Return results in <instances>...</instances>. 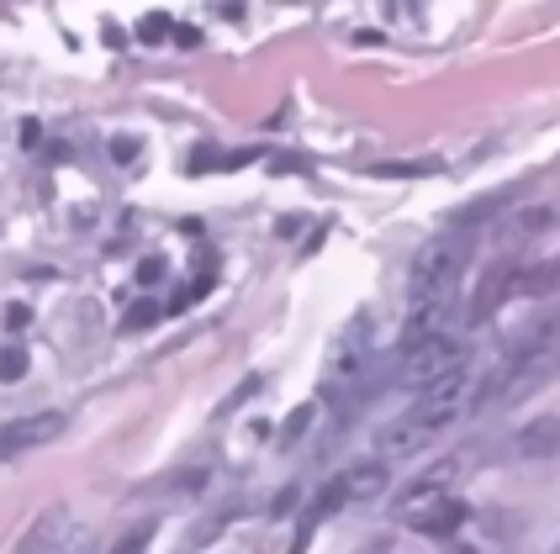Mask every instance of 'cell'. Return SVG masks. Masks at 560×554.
I'll use <instances>...</instances> for the list:
<instances>
[{"instance_id":"obj_12","label":"cell","mask_w":560,"mask_h":554,"mask_svg":"<svg viewBox=\"0 0 560 554\" xmlns=\"http://www.w3.org/2000/svg\"><path fill=\"white\" fill-rule=\"evenodd\" d=\"M560 291V254L556 259H534V264H524V275H518V296L524 302H534V296H556Z\"/></svg>"},{"instance_id":"obj_13","label":"cell","mask_w":560,"mask_h":554,"mask_svg":"<svg viewBox=\"0 0 560 554\" xmlns=\"http://www.w3.org/2000/svg\"><path fill=\"white\" fill-rule=\"evenodd\" d=\"M154 533H159V523H154V518H143V523H132L122 539L112 544V554H143L149 544H154Z\"/></svg>"},{"instance_id":"obj_15","label":"cell","mask_w":560,"mask_h":554,"mask_svg":"<svg viewBox=\"0 0 560 554\" xmlns=\"http://www.w3.org/2000/svg\"><path fill=\"white\" fill-rule=\"evenodd\" d=\"M238 169V164H249V154H218V149H196V158H190V175H201V169Z\"/></svg>"},{"instance_id":"obj_9","label":"cell","mask_w":560,"mask_h":554,"mask_svg":"<svg viewBox=\"0 0 560 554\" xmlns=\"http://www.w3.org/2000/svg\"><path fill=\"white\" fill-rule=\"evenodd\" d=\"M339 486L349 502H375L392 486V464L386 460H354L349 470H339Z\"/></svg>"},{"instance_id":"obj_6","label":"cell","mask_w":560,"mask_h":554,"mask_svg":"<svg viewBox=\"0 0 560 554\" xmlns=\"http://www.w3.org/2000/svg\"><path fill=\"white\" fill-rule=\"evenodd\" d=\"M470 512L460 496H444V502H434V507H423V512H412V518H402V528H412V533H423V539H460L470 528Z\"/></svg>"},{"instance_id":"obj_7","label":"cell","mask_w":560,"mask_h":554,"mask_svg":"<svg viewBox=\"0 0 560 554\" xmlns=\"http://www.w3.org/2000/svg\"><path fill=\"white\" fill-rule=\"evenodd\" d=\"M59 433H63V412H32V417L5 423V460L11 455H27L37 444H54Z\"/></svg>"},{"instance_id":"obj_5","label":"cell","mask_w":560,"mask_h":554,"mask_svg":"<svg viewBox=\"0 0 560 554\" xmlns=\"http://www.w3.org/2000/svg\"><path fill=\"white\" fill-rule=\"evenodd\" d=\"M444 496H455V460L434 464V470H423V475H412L402 492H397V518H412V512H423V507H434Z\"/></svg>"},{"instance_id":"obj_18","label":"cell","mask_w":560,"mask_h":554,"mask_svg":"<svg viewBox=\"0 0 560 554\" xmlns=\"http://www.w3.org/2000/svg\"><path fill=\"white\" fill-rule=\"evenodd\" d=\"M63 554H95V528L74 523V533H69V544H63Z\"/></svg>"},{"instance_id":"obj_19","label":"cell","mask_w":560,"mask_h":554,"mask_svg":"<svg viewBox=\"0 0 560 554\" xmlns=\"http://www.w3.org/2000/svg\"><path fill=\"white\" fill-rule=\"evenodd\" d=\"M16 328H27V307H22V302L5 307V333H16Z\"/></svg>"},{"instance_id":"obj_11","label":"cell","mask_w":560,"mask_h":554,"mask_svg":"<svg viewBox=\"0 0 560 554\" xmlns=\"http://www.w3.org/2000/svg\"><path fill=\"white\" fill-rule=\"evenodd\" d=\"M556 449H560V412L534 417V423L518 428V455H524V460H545V455H556Z\"/></svg>"},{"instance_id":"obj_4","label":"cell","mask_w":560,"mask_h":554,"mask_svg":"<svg viewBox=\"0 0 560 554\" xmlns=\"http://www.w3.org/2000/svg\"><path fill=\"white\" fill-rule=\"evenodd\" d=\"M518 275H524V264H518V259H498V264H487L481 285L470 291L466 322H487L502 302H513V296H518Z\"/></svg>"},{"instance_id":"obj_22","label":"cell","mask_w":560,"mask_h":554,"mask_svg":"<svg viewBox=\"0 0 560 554\" xmlns=\"http://www.w3.org/2000/svg\"><path fill=\"white\" fill-rule=\"evenodd\" d=\"M132 154H138V149H132L127 138H117V143H112V158H122V164H127V158H132Z\"/></svg>"},{"instance_id":"obj_2","label":"cell","mask_w":560,"mask_h":554,"mask_svg":"<svg viewBox=\"0 0 560 554\" xmlns=\"http://www.w3.org/2000/svg\"><path fill=\"white\" fill-rule=\"evenodd\" d=\"M460 280H466V238L460 233H439L412 254V270H407V296L412 307H450L460 302Z\"/></svg>"},{"instance_id":"obj_16","label":"cell","mask_w":560,"mask_h":554,"mask_svg":"<svg viewBox=\"0 0 560 554\" xmlns=\"http://www.w3.org/2000/svg\"><path fill=\"white\" fill-rule=\"evenodd\" d=\"M27 375V349L22 343H5V359H0V380L11 386V380H22Z\"/></svg>"},{"instance_id":"obj_17","label":"cell","mask_w":560,"mask_h":554,"mask_svg":"<svg viewBox=\"0 0 560 554\" xmlns=\"http://www.w3.org/2000/svg\"><path fill=\"white\" fill-rule=\"evenodd\" d=\"M302 428H312V406H296L291 417H285V433H280V444H296Z\"/></svg>"},{"instance_id":"obj_21","label":"cell","mask_w":560,"mask_h":554,"mask_svg":"<svg viewBox=\"0 0 560 554\" xmlns=\"http://www.w3.org/2000/svg\"><path fill=\"white\" fill-rule=\"evenodd\" d=\"M138 275H143V285H154V280L164 275V259H143V270H138Z\"/></svg>"},{"instance_id":"obj_3","label":"cell","mask_w":560,"mask_h":554,"mask_svg":"<svg viewBox=\"0 0 560 554\" xmlns=\"http://www.w3.org/2000/svg\"><path fill=\"white\" fill-rule=\"evenodd\" d=\"M455 369H460V343L434 339V343H418V349H402L397 375H402V386H412V391H429L434 380L455 375Z\"/></svg>"},{"instance_id":"obj_20","label":"cell","mask_w":560,"mask_h":554,"mask_svg":"<svg viewBox=\"0 0 560 554\" xmlns=\"http://www.w3.org/2000/svg\"><path fill=\"white\" fill-rule=\"evenodd\" d=\"M164 32H175V27H170L164 16H154V22H143V27H138V37H143V43H154V37H164Z\"/></svg>"},{"instance_id":"obj_1","label":"cell","mask_w":560,"mask_h":554,"mask_svg":"<svg viewBox=\"0 0 560 554\" xmlns=\"http://www.w3.org/2000/svg\"><path fill=\"white\" fill-rule=\"evenodd\" d=\"M470 406H481V397H476V369L460 365L455 375L434 380L429 391H418L402 417L381 423V433H375V460L392 464V460L418 455V449H429L450 423H460V417H466Z\"/></svg>"},{"instance_id":"obj_8","label":"cell","mask_w":560,"mask_h":554,"mask_svg":"<svg viewBox=\"0 0 560 554\" xmlns=\"http://www.w3.org/2000/svg\"><path fill=\"white\" fill-rule=\"evenodd\" d=\"M69 533H74V523H69V512L63 507H48V512H37L32 518V528L22 533V544H16V554H63V544H69Z\"/></svg>"},{"instance_id":"obj_10","label":"cell","mask_w":560,"mask_h":554,"mask_svg":"<svg viewBox=\"0 0 560 554\" xmlns=\"http://www.w3.org/2000/svg\"><path fill=\"white\" fill-rule=\"evenodd\" d=\"M556 222H560L556 207H524V212L502 216V238H508V244H529L539 233H550Z\"/></svg>"},{"instance_id":"obj_23","label":"cell","mask_w":560,"mask_h":554,"mask_svg":"<svg viewBox=\"0 0 560 554\" xmlns=\"http://www.w3.org/2000/svg\"><path fill=\"white\" fill-rule=\"evenodd\" d=\"M550 554H560V539H556V544H550Z\"/></svg>"},{"instance_id":"obj_14","label":"cell","mask_w":560,"mask_h":554,"mask_svg":"<svg viewBox=\"0 0 560 554\" xmlns=\"http://www.w3.org/2000/svg\"><path fill=\"white\" fill-rule=\"evenodd\" d=\"M439 158H412V164H375L371 175H381V180H407V175H434Z\"/></svg>"}]
</instances>
